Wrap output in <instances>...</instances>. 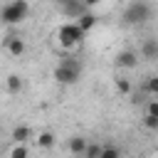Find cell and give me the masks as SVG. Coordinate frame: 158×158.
<instances>
[{
  "label": "cell",
  "instance_id": "cell-1",
  "mask_svg": "<svg viewBox=\"0 0 158 158\" xmlns=\"http://www.w3.org/2000/svg\"><path fill=\"white\" fill-rule=\"evenodd\" d=\"M153 15V5L146 2V0H138V2H128L123 7V22L126 25H143L146 20H151Z\"/></svg>",
  "mask_w": 158,
  "mask_h": 158
},
{
  "label": "cell",
  "instance_id": "cell-2",
  "mask_svg": "<svg viewBox=\"0 0 158 158\" xmlns=\"http://www.w3.org/2000/svg\"><path fill=\"white\" fill-rule=\"evenodd\" d=\"M27 15H30V2L27 0H12V2L0 7V20L5 25H20Z\"/></svg>",
  "mask_w": 158,
  "mask_h": 158
},
{
  "label": "cell",
  "instance_id": "cell-3",
  "mask_svg": "<svg viewBox=\"0 0 158 158\" xmlns=\"http://www.w3.org/2000/svg\"><path fill=\"white\" fill-rule=\"evenodd\" d=\"M79 77H81V62H77V59H62L54 67L57 84H74V81H79Z\"/></svg>",
  "mask_w": 158,
  "mask_h": 158
},
{
  "label": "cell",
  "instance_id": "cell-4",
  "mask_svg": "<svg viewBox=\"0 0 158 158\" xmlns=\"http://www.w3.org/2000/svg\"><path fill=\"white\" fill-rule=\"evenodd\" d=\"M57 37H59V44H62V47L72 49V47H79V44L84 42V37H86V35L81 32V27H79L77 22H64V25L59 27Z\"/></svg>",
  "mask_w": 158,
  "mask_h": 158
},
{
  "label": "cell",
  "instance_id": "cell-5",
  "mask_svg": "<svg viewBox=\"0 0 158 158\" xmlns=\"http://www.w3.org/2000/svg\"><path fill=\"white\" fill-rule=\"evenodd\" d=\"M57 7H59V12L67 15L69 20H79L84 12H89V5H86V2H79V0H62Z\"/></svg>",
  "mask_w": 158,
  "mask_h": 158
},
{
  "label": "cell",
  "instance_id": "cell-6",
  "mask_svg": "<svg viewBox=\"0 0 158 158\" xmlns=\"http://www.w3.org/2000/svg\"><path fill=\"white\" fill-rule=\"evenodd\" d=\"M114 62H116L118 69H133V67H138V52H133V49H121Z\"/></svg>",
  "mask_w": 158,
  "mask_h": 158
},
{
  "label": "cell",
  "instance_id": "cell-7",
  "mask_svg": "<svg viewBox=\"0 0 158 158\" xmlns=\"http://www.w3.org/2000/svg\"><path fill=\"white\" fill-rule=\"evenodd\" d=\"M5 49H7V54H12V57H22L27 47H25V40H22V37L10 35V37L5 40Z\"/></svg>",
  "mask_w": 158,
  "mask_h": 158
},
{
  "label": "cell",
  "instance_id": "cell-8",
  "mask_svg": "<svg viewBox=\"0 0 158 158\" xmlns=\"http://www.w3.org/2000/svg\"><path fill=\"white\" fill-rule=\"evenodd\" d=\"M10 138H12V143H15V146H25V143L32 138V128H30L27 123H20V126H15V128H12Z\"/></svg>",
  "mask_w": 158,
  "mask_h": 158
},
{
  "label": "cell",
  "instance_id": "cell-9",
  "mask_svg": "<svg viewBox=\"0 0 158 158\" xmlns=\"http://www.w3.org/2000/svg\"><path fill=\"white\" fill-rule=\"evenodd\" d=\"M141 57L148 59V62H156L158 59V40L156 37H148L141 42Z\"/></svg>",
  "mask_w": 158,
  "mask_h": 158
},
{
  "label": "cell",
  "instance_id": "cell-10",
  "mask_svg": "<svg viewBox=\"0 0 158 158\" xmlns=\"http://www.w3.org/2000/svg\"><path fill=\"white\" fill-rule=\"evenodd\" d=\"M86 146H89V141H86L84 136H72V138L67 141V148H69V153H72V156H79V158H84V151H86Z\"/></svg>",
  "mask_w": 158,
  "mask_h": 158
},
{
  "label": "cell",
  "instance_id": "cell-11",
  "mask_svg": "<svg viewBox=\"0 0 158 158\" xmlns=\"http://www.w3.org/2000/svg\"><path fill=\"white\" fill-rule=\"evenodd\" d=\"M5 89H7V94H20L22 91V77L20 74H7L5 77Z\"/></svg>",
  "mask_w": 158,
  "mask_h": 158
},
{
  "label": "cell",
  "instance_id": "cell-12",
  "mask_svg": "<svg viewBox=\"0 0 158 158\" xmlns=\"http://www.w3.org/2000/svg\"><path fill=\"white\" fill-rule=\"evenodd\" d=\"M96 20H99V17H96L94 12H84V15H81V17L77 20V25H79V27H81V32L86 35L89 30H94V25H96Z\"/></svg>",
  "mask_w": 158,
  "mask_h": 158
},
{
  "label": "cell",
  "instance_id": "cell-13",
  "mask_svg": "<svg viewBox=\"0 0 158 158\" xmlns=\"http://www.w3.org/2000/svg\"><path fill=\"white\" fill-rule=\"evenodd\" d=\"M54 143H57V136H54L52 131H42V133L37 136V146H40V148H52Z\"/></svg>",
  "mask_w": 158,
  "mask_h": 158
},
{
  "label": "cell",
  "instance_id": "cell-14",
  "mask_svg": "<svg viewBox=\"0 0 158 158\" xmlns=\"http://www.w3.org/2000/svg\"><path fill=\"white\" fill-rule=\"evenodd\" d=\"M99 158H121V151H118L116 146H101Z\"/></svg>",
  "mask_w": 158,
  "mask_h": 158
},
{
  "label": "cell",
  "instance_id": "cell-15",
  "mask_svg": "<svg viewBox=\"0 0 158 158\" xmlns=\"http://www.w3.org/2000/svg\"><path fill=\"white\" fill-rule=\"evenodd\" d=\"M148 94H153V96H158V74H153V77H148L146 79V86H143Z\"/></svg>",
  "mask_w": 158,
  "mask_h": 158
},
{
  "label": "cell",
  "instance_id": "cell-16",
  "mask_svg": "<svg viewBox=\"0 0 158 158\" xmlns=\"http://www.w3.org/2000/svg\"><path fill=\"white\" fill-rule=\"evenodd\" d=\"M99 153H101V146L99 143H89L86 151H84V158H99Z\"/></svg>",
  "mask_w": 158,
  "mask_h": 158
},
{
  "label": "cell",
  "instance_id": "cell-17",
  "mask_svg": "<svg viewBox=\"0 0 158 158\" xmlns=\"http://www.w3.org/2000/svg\"><path fill=\"white\" fill-rule=\"evenodd\" d=\"M116 91L118 94H131V81L128 79H116Z\"/></svg>",
  "mask_w": 158,
  "mask_h": 158
},
{
  "label": "cell",
  "instance_id": "cell-18",
  "mask_svg": "<svg viewBox=\"0 0 158 158\" xmlns=\"http://www.w3.org/2000/svg\"><path fill=\"white\" fill-rule=\"evenodd\" d=\"M143 126H146L148 131H158V118H153V116L143 114Z\"/></svg>",
  "mask_w": 158,
  "mask_h": 158
},
{
  "label": "cell",
  "instance_id": "cell-19",
  "mask_svg": "<svg viewBox=\"0 0 158 158\" xmlns=\"http://www.w3.org/2000/svg\"><path fill=\"white\" fill-rule=\"evenodd\" d=\"M10 158H27V146H12Z\"/></svg>",
  "mask_w": 158,
  "mask_h": 158
},
{
  "label": "cell",
  "instance_id": "cell-20",
  "mask_svg": "<svg viewBox=\"0 0 158 158\" xmlns=\"http://www.w3.org/2000/svg\"><path fill=\"white\" fill-rule=\"evenodd\" d=\"M146 114L153 116V118H158V99H151V101L146 104Z\"/></svg>",
  "mask_w": 158,
  "mask_h": 158
}]
</instances>
